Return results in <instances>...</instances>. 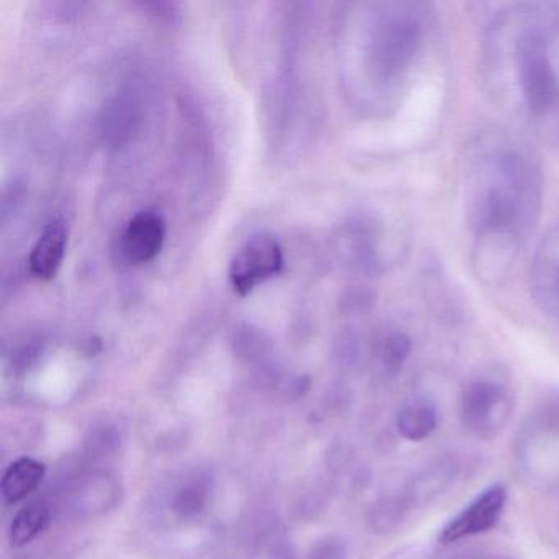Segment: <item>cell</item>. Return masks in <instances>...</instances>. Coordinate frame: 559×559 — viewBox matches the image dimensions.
Returning <instances> with one entry per match:
<instances>
[{"mask_svg":"<svg viewBox=\"0 0 559 559\" xmlns=\"http://www.w3.org/2000/svg\"><path fill=\"white\" fill-rule=\"evenodd\" d=\"M539 201L542 173L532 156L512 146L479 156L466 182V221L480 253L493 250L507 266Z\"/></svg>","mask_w":559,"mask_h":559,"instance_id":"obj_1","label":"cell"},{"mask_svg":"<svg viewBox=\"0 0 559 559\" xmlns=\"http://www.w3.org/2000/svg\"><path fill=\"white\" fill-rule=\"evenodd\" d=\"M523 22L513 44L516 84L530 116L545 120L559 106V22L543 25L536 14Z\"/></svg>","mask_w":559,"mask_h":559,"instance_id":"obj_2","label":"cell"},{"mask_svg":"<svg viewBox=\"0 0 559 559\" xmlns=\"http://www.w3.org/2000/svg\"><path fill=\"white\" fill-rule=\"evenodd\" d=\"M425 25L415 4H389L376 17L369 63L381 81L401 80L420 58Z\"/></svg>","mask_w":559,"mask_h":559,"instance_id":"obj_3","label":"cell"},{"mask_svg":"<svg viewBox=\"0 0 559 559\" xmlns=\"http://www.w3.org/2000/svg\"><path fill=\"white\" fill-rule=\"evenodd\" d=\"M284 257L276 238L254 235L234 254L228 280L235 293L248 296L260 284L277 276L283 270Z\"/></svg>","mask_w":559,"mask_h":559,"instance_id":"obj_4","label":"cell"},{"mask_svg":"<svg viewBox=\"0 0 559 559\" xmlns=\"http://www.w3.org/2000/svg\"><path fill=\"white\" fill-rule=\"evenodd\" d=\"M507 397L500 385L476 379L464 388L460 418L469 433L490 438L506 424Z\"/></svg>","mask_w":559,"mask_h":559,"instance_id":"obj_5","label":"cell"},{"mask_svg":"<svg viewBox=\"0 0 559 559\" xmlns=\"http://www.w3.org/2000/svg\"><path fill=\"white\" fill-rule=\"evenodd\" d=\"M507 490L502 486H492L477 496L463 512L457 513L441 532V543L460 542L479 533L489 532L496 526L506 507Z\"/></svg>","mask_w":559,"mask_h":559,"instance_id":"obj_6","label":"cell"},{"mask_svg":"<svg viewBox=\"0 0 559 559\" xmlns=\"http://www.w3.org/2000/svg\"><path fill=\"white\" fill-rule=\"evenodd\" d=\"M166 240V222L156 211H142L127 224L120 241L123 258L130 264H145L155 260Z\"/></svg>","mask_w":559,"mask_h":559,"instance_id":"obj_7","label":"cell"},{"mask_svg":"<svg viewBox=\"0 0 559 559\" xmlns=\"http://www.w3.org/2000/svg\"><path fill=\"white\" fill-rule=\"evenodd\" d=\"M119 484L107 473L81 477L71 492V509L84 519L104 515L119 502Z\"/></svg>","mask_w":559,"mask_h":559,"instance_id":"obj_8","label":"cell"},{"mask_svg":"<svg viewBox=\"0 0 559 559\" xmlns=\"http://www.w3.org/2000/svg\"><path fill=\"white\" fill-rule=\"evenodd\" d=\"M67 247L68 235L63 225L58 222L47 225L32 248L31 258H28L31 273L38 280H53L63 264Z\"/></svg>","mask_w":559,"mask_h":559,"instance_id":"obj_9","label":"cell"},{"mask_svg":"<svg viewBox=\"0 0 559 559\" xmlns=\"http://www.w3.org/2000/svg\"><path fill=\"white\" fill-rule=\"evenodd\" d=\"M45 464L32 457L15 461L2 477V496L8 503L21 502L31 496L45 479Z\"/></svg>","mask_w":559,"mask_h":559,"instance_id":"obj_10","label":"cell"},{"mask_svg":"<svg viewBox=\"0 0 559 559\" xmlns=\"http://www.w3.org/2000/svg\"><path fill=\"white\" fill-rule=\"evenodd\" d=\"M437 408L427 401H414L399 411L397 430L411 441H424L437 430Z\"/></svg>","mask_w":559,"mask_h":559,"instance_id":"obj_11","label":"cell"},{"mask_svg":"<svg viewBox=\"0 0 559 559\" xmlns=\"http://www.w3.org/2000/svg\"><path fill=\"white\" fill-rule=\"evenodd\" d=\"M412 353V340L407 333L391 330L376 346V361L385 378H395L404 368Z\"/></svg>","mask_w":559,"mask_h":559,"instance_id":"obj_12","label":"cell"},{"mask_svg":"<svg viewBox=\"0 0 559 559\" xmlns=\"http://www.w3.org/2000/svg\"><path fill=\"white\" fill-rule=\"evenodd\" d=\"M211 496V479L202 474L189 477L173 500V509L181 519H194L201 515Z\"/></svg>","mask_w":559,"mask_h":559,"instance_id":"obj_13","label":"cell"},{"mask_svg":"<svg viewBox=\"0 0 559 559\" xmlns=\"http://www.w3.org/2000/svg\"><path fill=\"white\" fill-rule=\"evenodd\" d=\"M48 519H50V510L44 503H31V506L24 507L15 515L11 530H9V539L12 545L25 546L34 542L47 525Z\"/></svg>","mask_w":559,"mask_h":559,"instance_id":"obj_14","label":"cell"},{"mask_svg":"<svg viewBox=\"0 0 559 559\" xmlns=\"http://www.w3.org/2000/svg\"><path fill=\"white\" fill-rule=\"evenodd\" d=\"M411 506L407 496L382 497L378 502L372 503L371 509H369V525L376 533L392 532L401 525Z\"/></svg>","mask_w":559,"mask_h":559,"instance_id":"obj_15","label":"cell"},{"mask_svg":"<svg viewBox=\"0 0 559 559\" xmlns=\"http://www.w3.org/2000/svg\"><path fill=\"white\" fill-rule=\"evenodd\" d=\"M453 476V463L435 464L433 467L425 471L424 476L414 480V486L411 487V490L405 496L408 497L411 503L415 502V500L431 499V497L438 496V493H441V490L450 486Z\"/></svg>","mask_w":559,"mask_h":559,"instance_id":"obj_16","label":"cell"},{"mask_svg":"<svg viewBox=\"0 0 559 559\" xmlns=\"http://www.w3.org/2000/svg\"><path fill=\"white\" fill-rule=\"evenodd\" d=\"M234 346L237 355L247 361H261L267 353V343L261 333L248 329L235 336Z\"/></svg>","mask_w":559,"mask_h":559,"instance_id":"obj_17","label":"cell"},{"mask_svg":"<svg viewBox=\"0 0 559 559\" xmlns=\"http://www.w3.org/2000/svg\"><path fill=\"white\" fill-rule=\"evenodd\" d=\"M120 447V433L114 425H103L96 428L87 438V451L91 456L112 454Z\"/></svg>","mask_w":559,"mask_h":559,"instance_id":"obj_18","label":"cell"},{"mask_svg":"<svg viewBox=\"0 0 559 559\" xmlns=\"http://www.w3.org/2000/svg\"><path fill=\"white\" fill-rule=\"evenodd\" d=\"M346 556L348 549L338 536H325L312 546L307 559H346Z\"/></svg>","mask_w":559,"mask_h":559,"instance_id":"obj_19","label":"cell"},{"mask_svg":"<svg viewBox=\"0 0 559 559\" xmlns=\"http://www.w3.org/2000/svg\"><path fill=\"white\" fill-rule=\"evenodd\" d=\"M260 559H293V555L286 546L277 545L264 551Z\"/></svg>","mask_w":559,"mask_h":559,"instance_id":"obj_20","label":"cell"},{"mask_svg":"<svg viewBox=\"0 0 559 559\" xmlns=\"http://www.w3.org/2000/svg\"><path fill=\"white\" fill-rule=\"evenodd\" d=\"M555 280H552V284H555L556 293H558V299H559V264L558 267L555 270Z\"/></svg>","mask_w":559,"mask_h":559,"instance_id":"obj_21","label":"cell"}]
</instances>
